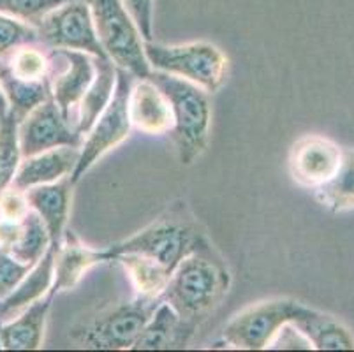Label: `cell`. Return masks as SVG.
Instances as JSON below:
<instances>
[{
    "label": "cell",
    "instance_id": "cell-29",
    "mask_svg": "<svg viewBox=\"0 0 354 352\" xmlns=\"http://www.w3.org/2000/svg\"><path fill=\"white\" fill-rule=\"evenodd\" d=\"M66 2L69 0H0V12L35 27L48 12Z\"/></svg>",
    "mask_w": 354,
    "mask_h": 352
},
{
    "label": "cell",
    "instance_id": "cell-1",
    "mask_svg": "<svg viewBox=\"0 0 354 352\" xmlns=\"http://www.w3.org/2000/svg\"><path fill=\"white\" fill-rule=\"evenodd\" d=\"M230 287V270L208 241L175 268L162 293V302L171 305L185 324L198 329L224 302Z\"/></svg>",
    "mask_w": 354,
    "mask_h": 352
},
{
    "label": "cell",
    "instance_id": "cell-3",
    "mask_svg": "<svg viewBox=\"0 0 354 352\" xmlns=\"http://www.w3.org/2000/svg\"><path fill=\"white\" fill-rule=\"evenodd\" d=\"M150 80L166 93L173 111V145L183 166H191L207 150L210 138L212 106L208 92L178 76L152 71Z\"/></svg>",
    "mask_w": 354,
    "mask_h": 352
},
{
    "label": "cell",
    "instance_id": "cell-26",
    "mask_svg": "<svg viewBox=\"0 0 354 352\" xmlns=\"http://www.w3.org/2000/svg\"><path fill=\"white\" fill-rule=\"evenodd\" d=\"M51 241L48 229L35 212H28L21 221V229L15 243L9 245V252L21 263L35 264L50 250Z\"/></svg>",
    "mask_w": 354,
    "mask_h": 352
},
{
    "label": "cell",
    "instance_id": "cell-14",
    "mask_svg": "<svg viewBox=\"0 0 354 352\" xmlns=\"http://www.w3.org/2000/svg\"><path fill=\"white\" fill-rule=\"evenodd\" d=\"M129 118L136 131L148 136L169 134L173 129L171 104L150 77L134 80L129 93Z\"/></svg>",
    "mask_w": 354,
    "mask_h": 352
},
{
    "label": "cell",
    "instance_id": "cell-34",
    "mask_svg": "<svg viewBox=\"0 0 354 352\" xmlns=\"http://www.w3.org/2000/svg\"><path fill=\"white\" fill-rule=\"evenodd\" d=\"M9 113V102L6 99V93L2 90V85H0V118H4L6 115Z\"/></svg>",
    "mask_w": 354,
    "mask_h": 352
},
{
    "label": "cell",
    "instance_id": "cell-21",
    "mask_svg": "<svg viewBox=\"0 0 354 352\" xmlns=\"http://www.w3.org/2000/svg\"><path fill=\"white\" fill-rule=\"evenodd\" d=\"M317 351H353L354 337L349 329L331 315L305 306L291 322Z\"/></svg>",
    "mask_w": 354,
    "mask_h": 352
},
{
    "label": "cell",
    "instance_id": "cell-35",
    "mask_svg": "<svg viewBox=\"0 0 354 352\" xmlns=\"http://www.w3.org/2000/svg\"><path fill=\"white\" fill-rule=\"evenodd\" d=\"M0 324H2V322H0ZM0 349H2V345H0Z\"/></svg>",
    "mask_w": 354,
    "mask_h": 352
},
{
    "label": "cell",
    "instance_id": "cell-24",
    "mask_svg": "<svg viewBox=\"0 0 354 352\" xmlns=\"http://www.w3.org/2000/svg\"><path fill=\"white\" fill-rule=\"evenodd\" d=\"M319 205L333 213L354 210V148L342 151V163L324 185L314 190Z\"/></svg>",
    "mask_w": 354,
    "mask_h": 352
},
{
    "label": "cell",
    "instance_id": "cell-32",
    "mask_svg": "<svg viewBox=\"0 0 354 352\" xmlns=\"http://www.w3.org/2000/svg\"><path fill=\"white\" fill-rule=\"evenodd\" d=\"M145 41L153 39V0H124Z\"/></svg>",
    "mask_w": 354,
    "mask_h": 352
},
{
    "label": "cell",
    "instance_id": "cell-18",
    "mask_svg": "<svg viewBox=\"0 0 354 352\" xmlns=\"http://www.w3.org/2000/svg\"><path fill=\"white\" fill-rule=\"evenodd\" d=\"M196 329L180 319L171 305L160 302L148 319L143 331L134 342V351H167V349H185Z\"/></svg>",
    "mask_w": 354,
    "mask_h": 352
},
{
    "label": "cell",
    "instance_id": "cell-23",
    "mask_svg": "<svg viewBox=\"0 0 354 352\" xmlns=\"http://www.w3.org/2000/svg\"><path fill=\"white\" fill-rule=\"evenodd\" d=\"M0 85L9 102V113L16 120L21 122L28 113L51 97L50 80L46 82H27L12 76L2 64H0Z\"/></svg>",
    "mask_w": 354,
    "mask_h": 352
},
{
    "label": "cell",
    "instance_id": "cell-5",
    "mask_svg": "<svg viewBox=\"0 0 354 352\" xmlns=\"http://www.w3.org/2000/svg\"><path fill=\"white\" fill-rule=\"evenodd\" d=\"M145 57L152 71L187 80L208 93L226 82L227 57L212 43L160 44L152 39L145 41Z\"/></svg>",
    "mask_w": 354,
    "mask_h": 352
},
{
    "label": "cell",
    "instance_id": "cell-25",
    "mask_svg": "<svg viewBox=\"0 0 354 352\" xmlns=\"http://www.w3.org/2000/svg\"><path fill=\"white\" fill-rule=\"evenodd\" d=\"M0 64L12 76L20 77V80H27V82H46V80H50V50L39 43L16 48L8 57L0 58Z\"/></svg>",
    "mask_w": 354,
    "mask_h": 352
},
{
    "label": "cell",
    "instance_id": "cell-2",
    "mask_svg": "<svg viewBox=\"0 0 354 352\" xmlns=\"http://www.w3.org/2000/svg\"><path fill=\"white\" fill-rule=\"evenodd\" d=\"M208 243V238L183 201L173 203L166 212L127 240L109 245L113 257L120 254H140L162 264L173 273L192 252Z\"/></svg>",
    "mask_w": 354,
    "mask_h": 352
},
{
    "label": "cell",
    "instance_id": "cell-27",
    "mask_svg": "<svg viewBox=\"0 0 354 352\" xmlns=\"http://www.w3.org/2000/svg\"><path fill=\"white\" fill-rule=\"evenodd\" d=\"M18 124L11 113L0 118V192L9 189L24 155L20 148Z\"/></svg>",
    "mask_w": 354,
    "mask_h": 352
},
{
    "label": "cell",
    "instance_id": "cell-16",
    "mask_svg": "<svg viewBox=\"0 0 354 352\" xmlns=\"http://www.w3.org/2000/svg\"><path fill=\"white\" fill-rule=\"evenodd\" d=\"M78 159V147L51 148L32 157H24L12 178L11 187L25 192L32 187L59 182L74 173Z\"/></svg>",
    "mask_w": 354,
    "mask_h": 352
},
{
    "label": "cell",
    "instance_id": "cell-9",
    "mask_svg": "<svg viewBox=\"0 0 354 352\" xmlns=\"http://www.w3.org/2000/svg\"><path fill=\"white\" fill-rule=\"evenodd\" d=\"M35 28L39 44L48 50H74L92 57H108L99 43L88 0H69L48 12Z\"/></svg>",
    "mask_w": 354,
    "mask_h": 352
},
{
    "label": "cell",
    "instance_id": "cell-8",
    "mask_svg": "<svg viewBox=\"0 0 354 352\" xmlns=\"http://www.w3.org/2000/svg\"><path fill=\"white\" fill-rule=\"evenodd\" d=\"M136 77L125 69L117 67V85H115L113 97L104 111L101 113L95 124L83 136V143L80 147V159L76 169L71 174V180L78 183L86 171L94 166L101 157H104L109 150L124 143L131 134V118H129V93L133 89Z\"/></svg>",
    "mask_w": 354,
    "mask_h": 352
},
{
    "label": "cell",
    "instance_id": "cell-31",
    "mask_svg": "<svg viewBox=\"0 0 354 352\" xmlns=\"http://www.w3.org/2000/svg\"><path fill=\"white\" fill-rule=\"evenodd\" d=\"M28 212H30V206L25 198V192L12 187L0 192V219L2 221L21 222Z\"/></svg>",
    "mask_w": 354,
    "mask_h": 352
},
{
    "label": "cell",
    "instance_id": "cell-30",
    "mask_svg": "<svg viewBox=\"0 0 354 352\" xmlns=\"http://www.w3.org/2000/svg\"><path fill=\"white\" fill-rule=\"evenodd\" d=\"M34 264L21 263L9 252L8 247H0V299L8 298L16 286L25 279Z\"/></svg>",
    "mask_w": 354,
    "mask_h": 352
},
{
    "label": "cell",
    "instance_id": "cell-20",
    "mask_svg": "<svg viewBox=\"0 0 354 352\" xmlns=\"http://www.w3.org/2000/svg\"><path fill=\"white\" fill-rule=\"evenodd\" d=\"M94 64L95 76L85 95L82 97L76 113V131L82 136L92 129V125L109 104L117 85V66L108 57H94Z\"/></svg>",
    "mask_w": 354,
    "mask_h": 352
},
{
    "label": "cell",
    "instance_id": "cell-6",
    "mask_svg": "<svg viewBox=\"0 0 354 352\" xmlns=\"http://www.w3.org/2000/svg\"><path fill=\"white\" fill-rule=\"evenodd\" d=\"M99 43L108 58L136 80L150 76L145 39L124 0H88Z\"/></svg>",
    "mask_w": 354,
    "mask_h": 352
},
{
    "label": "cell",
    "instance_id": "cell-10",
    "mask_svg": "<svg viewBox=\"0 0 354 352\" xmlns=\"http://www.w3.org/2000/svg\"><path fill=\"white\" fill-rule=\"evenodd\" d=\"M50 57L51 99L76 127L80 101L95 76L94 57L74 50H50Z\"/></svg>",
    "mask_w": 354,
    "mask_h": 352
},
{
    "label": "cell",
    "instance_id": "cell-12",
    "mask_svg": "<svg viewBox=\"0 0 354 352\" xmlns=\"http://www.w3.org/2000/svg\"><path fill=\"white\" fill-rule=\"evenodd\" d=\"M342 148L324 136H304L291 147L288 169L292 182L304 189L315 190L337 173L342 163Z\"/></svg>",
    "mask_w": 354,
    "mask_h": 352
},
{
    "label": "cell",
    "instance_id": "cell-22",
    "mask_svg": "<svg viewBox=\"0 0 354 352\" xmlns=\"http://www.w3.org/2000/svg\"><path fill=\"white\" fill-rule=\"evenodd\" d=\"M117 263L124 266L129 280L133 284L134 293L141 298L162 299V293L171 279V271L150 257L140 254H120Z\"/></svg>",
    "mask_w": 354,
    "mask_h": 352
},
{
    "label": "cell",
    "instance_id": "cell-33",
    "mask_svg": "<svg viewBox=\"0 0 354 352\" xmlns=\"http://www.w3.org/2000/svg\"><path fill=\"white\" fill-rule=\"evenodd\" d=\"M268 349H292V351L295 349H305V351H308V349H312V345L300 329L296 328L295 324H291V322H288L275 335V338L268 345Z\"/></svg>",
    "mask_w": 354,
    "mask_h": 352
},
{
    "label": "cell",
    "instance_id": "cell-19",
    "mask_svg": "<svg viewBox=\"0 0 354 352\" xmlns=\"http://www.w3.org/2000/svg\"><path fill=\"white\" fill-rule=\"evenodd\" d=\"M55 277V250H50L32 266L25 279L8 298L0 299V322L16 317L21 310L27 308L34 302L41 299L50 293Z\"/></svg>",
    "mask_w": 354,
    "mask_h": 352
},
{
    "label": "cell",
    "instance_id": "cell-15",
    "mask_svg": "<svg viewBox=\"0 0 354 352\" xmlns=\"http://www.w3.org/2000/svg\"><path fill=\"white\" fill-rule=\"evenodd\" d=\"M73 189L74 182L71 176H66L59 182L44 183L25 190V198L30 210L37 213L46 225L53 250H57L62 243L73 203Z\"/></svg>",
    "mask_w": 354,
    "mask_h": 352
},
{
    "label": "cell",
    "instance_id": "cell-11",
    "mask_svg": "<svg viewBox=\"0 0 354 352\" xmlns=\"http://www.w3.org/2000/svg\"><path fill=\"white\" fill-rule=\"evenodd\" d=\"M20 148L24 157L59 147H82L83 136L67 120L53 99L32 109L18 124Z\"/></svg>",
    "mask_w": 354,
    "mask_h": 352
},
{
    "label": "cell",
    "instance_id": "cell-13",
    "mask_svg": "<svg viewBox=\"0 0 354 352\" xmlns=\"http://www.w3.org/2000/svg\"><path fill=\"white\" fill-rule=\"evenodd\" d=\"M108 261H113L108 248L88 247L66 229L62 243L55 250V277L50 293L57 296L62 290L74 289L92 268Z\"/></svg>",
    "mask_w": 354,
    "mask_h": 352
},
{
    "label": "cell",
    "instance_id": "cell-7",
    "mask_svg": "<svg viewBox=\"0 0 354 352\" xmlns=\"http://www.w3.org/2000/svg\"><path fill=\"white\" fill-rule=\"evenodd\" d=\"M304 308V303L289 298H275L256 303L241 310L224 328L212 347L234 351H263L268 349L275 335L292 322Z\"/></svg>",
    "mask_w": 354,
    "mask_h": 352
},
{
    "label": "cell",
    "instance_id": "cell-17",
    "mask_svg": "<svg viewBox=\"0 0 354 352\" xmlns=\"http://www.w3.org/2000/svg\"><path fill=\"white\" fill-rule=\"evenodd\" d=\"M55 295L48 293L41 299L21 310L16 317L0 324V345L6 351H35L41 349Z\"/></svg>",
    "mask_w": 354,
    "mask_h": 352
},
{
    "label": "cell",
    "instance_id": "cell-4",
    "mask_svg": "<svg viewBox=\"0 0 354 352\" xmlns=\"http://www.w3.org/2000/svg\"><path fill=\"white\" fill-rule=\"evenodd\" d=\"M162 299L134 296L131 302H122L101 310L94 317L74 326L69 338L83 349L94 351H122L133 349L148 319Z\"/></svg>",
    "mask_w": 354,
    "mask_h": 352
},
{
    "label": "cell",
    "instance_id": "cell-28",
    "mask_svg": "<svg viewBox=\"0 0 354 352\" xmlns=\"http://www.w3.org/2000/svg\"><path fill=\"white\" fill-rule=\"evenodd\" d=\"M39 43V34L34 25L0 12V58L8 57L16 48Z\"/></svg>",
    "mask_w": 354,
    "mask_h": 352
}]
</instances>
